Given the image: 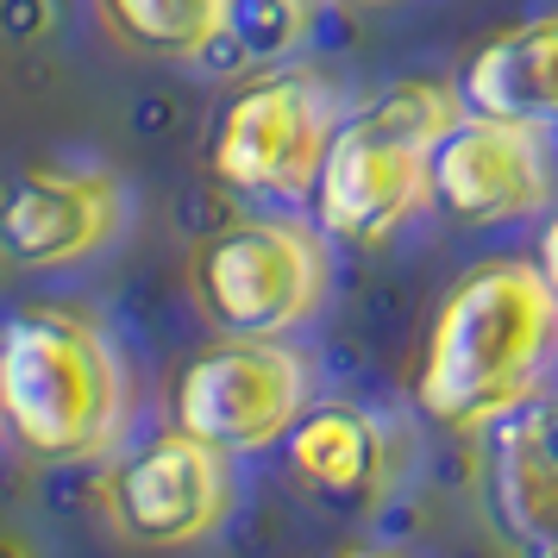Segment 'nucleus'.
<instances>
[{
  "instance_id": "10",
  "label": "nucleus",
  "mask_w": 558,
  "mask_h": 558,
  "mask_svg": "<svg viewBox=\"0 0 558 558\" xmlns=\"http://www.w3.org/2000/svg\"><path fill=\"white\" fill-rule=\"evenodd\" d=\"M553 138L464 113L433 151V214L452 227H508L553 202Z\"/></svg>"
},
{
  "instance_id": "5",
  "label": "nucleus",
  "mask_w": 558,
  "mask_h": 558,
  "mask_svg": "<svg viewBox=\"0 0 558 558\" xmlns=\"http://www.w3.org/2000/svg\"><path fill=\"white\" fill-rule=\"evenodd\" d=\"M314 402L320 377L295 339H214L170 377L163 427L245 464L252 452H282Z\"/></svg>"
},
{
  "instance_id": "11",
  "label": "nucleus",
  "mask_w": 558,
  "mask_h": 558,
  "mask_svg": "<svg viewBox=\"0 0 558 558\" xmlns=\"http://www.w3.org/2000/svg\"><path fill=\"white\" fill-rule=\"evenodd\" d=\"M458 107L477 120L527 126L539 138L558 132V13H533L489 32L458 63Z\"/></svg>"
},
{
  "instance_id": "12",
  "label": "nucleus",
  "mask_w": 558,
  "mask_h": 558,
  "mask_svg": "<svg viewBox=\"0 0 558 558\" xmlns=\"http://www.w3.org/2000/svg\"><path fill=\"white\" fill-rule=\"evenodd\" d=\"M489 508L533 558H558V383L489 446Z\"/></svg>"
},
{
  "instance_id": "13",
  "label": "nucleus",
  "mask_w": 558,
  "mask_h": 558,
  "mask_svg": "<svg viewBox=\"0 0 558 558\" xmlns=\"http://www.w3.org/2000/svg\"><path fill=\"white\" fill-rule=\"evenodd\" d=\"M101 20L145 57H195L232 26V0H101Z\"/></svg>"
},
{
  "instance_id": "2",
  "label": "nucleus",
  "mask_w": 558,
  "mask_h": 558,
  "mask_svg": "<svg viewBox=\"0 0 558 558\" xmlns=\"http://www.w3.org/2000/svg\"><path fill=\"white\" fill-rule=\"evenodd\" d=\"M138 389L95 314L20 307L0 327V439L32 464H113L132 446Z\"/></svg>"
},
{
  "instance_id": "14",
  "label": "nucleus",
  "mask_w": 558,
  "mask_h": 558,
  "mask_svg": "<svg viewBox=\"0 0 558 558\" xmlns=\"http://www.w3.org/2000/svg\"><path fill=\"white\" fill-rule=\"evenodd\" d=\"M320 558H421L414 546H402V539H339L332 553Z\"/></svg>"
},
{
  "instance_id": "7",
  "label": "nucleus",
  "mask_w": 558,
  "mask_h": 558,
  "mask_svg": "<svg viewBox=\"0 0 558 558\" xmlns=\"http://www.w3.org/2000/svg\"><path fill=\"white\" fill-rule=\"evenodd\" d=\"M339 120L345 113L314 70H264L227 95L207 138V163L239 195L295 202V195H314Z\"/></svg>"
},
{
  "instance_id": "8",
  "label": "nucleus",
  "mask_w": 558,
  "mask_h": 558,
  "mask_svg": "<svg viewBox=\"0 0 558 558\" xmlns=\"http://www.w3.org/2000/svg\"><path fill=\"white\" fill-rule=\"evenodd\" d=\"M126 182L101 163H26L0 182V264L76 270L126 232Z\"/></svg>"
},
{
  "instance_id": "16",
  "label": "nucleus",
  "mask_w": 558,
  "mask_h": 558,
  "mask_svg": "<svg viewBox=\"0 0 558 558\" xmlns=\"http://www.w3.org/2000/svg\"><path fill=\"white\" fill-rule=\"evenodd\" d=\"M352 7H383V0H352Z\"/></svg>"
},
{
  "instance_id": "1",
  "label": "nucleus",
  "mask_w": 558,
  "mask_h": 558,
  "mask_svg": "<svg viewBox=\"0 0 558 558\" xmlns=\"http://www.w3.org/2000/svg\"><path fill=\"white\" fill-rule=\"evenodd\" d=\"M558 295L533 257H483L439 295L408 402L446 433H496L553 389Z\"/></svg>"
},
{
  "instance_id": "4",
  "label": "nucleus",
  "mask_w": 558,
  "mask_h": 558,
  "mask_svg": "<svg viewBox=\"0 0 558 558\" xmlns=\"http://www.w3.org/2000/svg\"><path fill=\"white\" fill-rule=\"evenodd\" d=\"M189 282L220 339H295L332 295V239L295 214H245L195 252Z\"/></svg>"
},
{
  "instance_id": "15",
  "label": "nucleus",
  "mask_w": 558,
  "mask_h": 558,
  "mask_svg": "<svg viewBox=\"0 0 558 558\" xmlns=\"http://www.w3.org/2000/svg\"><path fill=\"white\" fill-rule=\"evenodd\" d=\"M533 264H539V277L553 282V295H558V202L546 207V227H539V252H533Z\"/></svg>"
},
{
  "instance_id": "6",
  "label": "nucleus",
  "mask_w": 558,
  "mask_h": 558,
  "mask_svg": "<svg viewBox=\"0 0 558 558\" xmlns=\"http://www.w3.org/2000/svg\"><path fill=\"white\" fill-rule=\"evenodd\" d=\"M239 502H245V464L177 427L132 439L101 483L107 527L138 553H195L239 514Z\"/></svg>"
},
{
  "instance_id": "9",
  "label": "nucleus",
  "mask_w": 558,
  "mask_h": 558,
  "mask_svg": "<svg viewBox=\"0 0 558 558\" xmlns=\"http://www.w3.org/2000/svg\"><path fill=\"white\" fill-rule=\"evenodd\" d=\"M282 471L314 508L371 521L414 477V439L371 402H314L282 446Z\"/></svg>"
},
{
  "instance_id": "3",
  "label": "nucleus",
  "mask_w": 558,
  "mask_h": 558,
  "mask_svg": "<svg viewBox=\"0 0 558 558\" xmlns=\"http://www.w3.org/2000/svg\"><path fill=\"white\" fill-rule=\"evenodd\" d=\"M464 120L458 88L446 82H396L389 95L352 107L332 132L320 177H314V227L332 245L371 252L433 207V151Z\"/></svg>"
}]
</instances>
